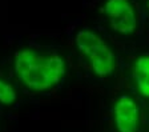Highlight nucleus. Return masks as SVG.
<instances>
[{
  "mask_svg": "<svg viewBox=\"0 0 149 132\" xmlns=\"http://www.w3.org/2000/svg\"><path fill=\"white\" fill-rule=\"evenodd\" d=\"M13 71L29 91L47 92L65 78L67 60L59 54H40L33 48L24 47L13 56Z\"/></svg>",
  "mask_w": 149,
  "mask_h": 132,
  "instance_id": "nucleus-1",
  "label": "nucleus"
},
{
  "mask_svg": "<svg viewBox=\"0 0 149 132\" xmlns=\"http://www.w3.org/2000/svg\"><path fill=\"white\" fill-rule=\"evenodd\" d=\"M74 43L79 52L87 57L92 72L97 78H108L116 69V55L107 41L92 29L77 32Z\"/></svg>",
  "mask_w": 149,
  "mask_h": 132,
  "instance_id": "nucleus-2",
  "label": "nucleus"
},
{
  "mask_svg": "<svg viewBox=\"0 0 149 132\" xmlns=\"http://www.w3.org/2000/svg\"><path fill=\"white\" fill-rule=\"evenodd\" d=\"M100 12L107 16L111 28L121 35H132L137 29V15L130 0H105Z\"/></svg>",
  "mask_w": 149,
  "mask_h": 132,
  "instance_id": "nucleus-3",
  "label": "nucleus"
},
{
  "mask_svg": "<svg viewBox=\"0 0 149 132\" xmlns=\"http://www.w3.org/2000/svg\"><path fill=\"white\" fill-rule=\"evenodd\" d=\"M113 123L117 132H137L140 126V110L136 100L123 95L113 104Z\"/></svg>",
  "mask_w": 149,
  "mask_h": 132,
  "instance_id": "nucleus-4",
  "label": "nucleus"
},
{
  "mask_svg": "<svg viewBox=\"0 0 149 132\" xmlns=\"http://www.w3.org/2000/svg\"><path fill=\"white\" fill-rule=\"evenodd\" d=\"M133 79L140 94L149 98V55H140L134 59Z\"/></svg>",
  "mask_w": 149,
  "mask_h": 132,
  "instance_id": "nucleus-5",
  "label": "nucleus"
},
{
  "mask_svg": "<svg viewBox=\"0 0 149 132\" xmlns=\"http://www.w3.org/2000/svg\"><path fill=\"white\" fill-rule=\"evenodd\" d=\"M16 101H17V94L13 85L4 80L3 78H0V104L11 107Z\"/></svg>",
  "mask_w": 149,
  "mask_h": 132,
  "instance_id": "nucleus-6",
  "label": "nucleus"
},
{
  "mask_svg": "<svg viewBox=\"0 0 149 132\" xmlns=\"http://www.w3.org/2000/svg\"><path fill=\"white\" fill-rule=\"evenodd\" d=\"M148 8H149V3H148Z\"/></svg>",
  "mask_w": 149,
  "mask_h": 132,
  "instance_id": "nucleus-7",
  "label": "nucleus"
}]
</instances>
